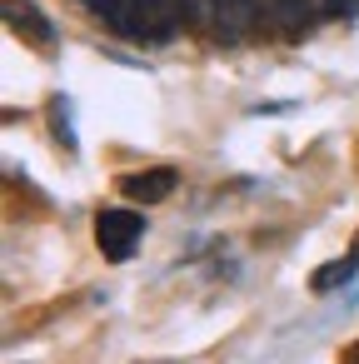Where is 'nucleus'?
<instances>
[{"label":"nucleus","instance_id":"f257e3e1","mask_svg":"<svg viewBox=\"0 0 359 364\" xmlns=\"http://www.w3.org/2000/svg\"><path fill=\"white\" fill-rule=\"evenodd\" d=\"M190 16H200V0H115V16L105 26L135 46H165Z\"/></svg>","mask_w":359,"mask_h":364},{"label":"nucleus","instance_id":"f03ea898","mask_svg":"<svg viewBox=\"0 0 359 364\" xmlns=\"http://www.w3.org/2000/svg\"><path fill=\"white\" fill-rule=\"evenodd\" d=\"M140 235H145V220L135 210H100L95 215V245L105 259H130Z\"/></svg>","mask_w":359,"mask_h":364},{"label":"nucleus","instance_id":"7ed1b4c3","mask_svg":"<svg viewBox=\"0 0 359 364\" xmlns=\"http://www.w3.org/2000/svg\"><path fill=\"white\" fill-rule=\"evenodd\" d=\"M264 11V0H200V21H210L220 36H245Z\"/></svg>","mask_w":359,"mask_h":364},{"label":"nucleus","instance_id":"20e7f679","mask_svg":"<svg viewBox=\"0 0 359 364\" xmlns=\"http://www.w3.org/2000/svg\"><path fill=\"white\" fill-rule=\"evenodd\" d=\"M175 170L170 165H155V170H135V175H125L120 180V190L130 195V200H140V205H160V200H170L175 195Z\"/></svg>","mask_w":359,"mask_h":364},{"label":"nucleus","instance_id":"39448f33","mask_svg":"<svg viewBox=\"0 0 359 364\" xmlns=\"http://www.w3.org/2000/svg\"><path fill=\"white\" fill-rule=\"evenodd\" d=\"M6 21H11V31L21 36V41H31V46H55V26L31 6V0H6Z\"/></svg>","mask_w":359,"mask_h":364},{"label":"nucleus","instance_id":"423d86ee","mask_svg":"<svg viewBox=\"0 0 359 364\" xmlns=\"http://www.w3.org/2000/svg\"><path fill=\"white\" fill-rule=\"evenodd\" d=\"M264 11H269L284 31H304V26H314V16L324 11V0H264Z\"/></svg>","mask_w":359,"mask_h":364},{"label":"nucleus","instance_id":"0eeeda50","mask_svg":"<svg viewBox=\"0 0 359 364\" xmlns=\"http://www.w3.org/2000/svg\"><path fill=\"white\" fill-rule=\"evenodd\" d=\"M354 269H359V250H349L344 259H334V264H324V269H314V279H309V284H314V289L324 294V289H334V284H344V279H349Z\"/></svg>","mask_w":359,"mask_h":364},{"label":"nucleus","instance_id":"6e6552de","mask_svg":"<svg viewBox=\"0 0 359 364\" xmlns=\"http://www.w3.org/2000/svg\"><path fill=\"white\" fill-rule=\"evenodd\" d=\"M359 0H324V16H354Z\"/></svg>","mask_w":359,"mask_h":364},{"label":"nucleus","instance_id":"1a4fd4ad","mask_svg":"<svg viewBox=\"0 0 359 364\" xmlns=\"http://www.w3.org/2000/svg\"><path fill=\"white\" fill-rule=\"evenodd\" d=\"M344 364H359V344H354V349H349V354H344Z\"/></svg>","mask_w":359,"mask_h":364}]
</instances>
